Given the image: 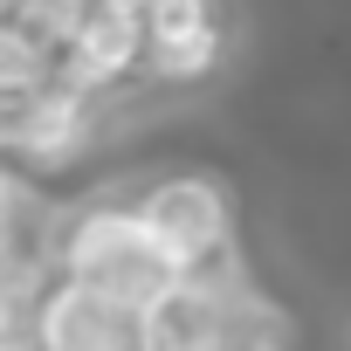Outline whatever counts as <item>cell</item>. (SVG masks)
<instances>
[{
    "label": "cell",
    "mask_w": 351,
    "mask_h": 351,
    "mask_svg": "<svg viewBox=\"0 0 351 351\" xmlns=\"http://www.w3.org/2000/svg\"><path fill=\"white\" fill-rule=\"evenodd\" d=\"M214 351H303V317L255 276V282H241V289L221 303Z\"/></svg>",
    "instance_id": "8992f818"
},
{
    "label": "cell",
    "mask_w": 351,
    "mask_h": 351,
    "mask_svg": "<svg viewBox=\"0 0 351 351\" xmlns=\"http://www.w3.org/2000/svg\"><path fill=\"white\" fill-rule=\"evenodd\" d=\"M8 255H14V241H8V228H0V262H8ZM35 255H42V248H35Z\"/></svg>",
    "instance_id": "8fae6325"
},
{
    "label": "cell",
    "mask_w": 351,
    "mask_h": 351,
    "mask_svg": "<svg viewBox=\"0 0 351 351\" xmlns=\"http://www.w3.org/2000/svg\"><path fill=\"white\" fill-rule=\"evenodd\" d=\"M97 145H104L97 97H83V90H69L56 76L8 104V165H21L28 180H62V172H76Z\"/></svg>",
    "instance_id": "3957f363"
},
{
    "label": "cell",
    "mask_w": 351,
    "mask_h": 351,
    "mask_svg": "<svg viewBox=\"0 0 351 351\" xmlns=\"http://www.w3.org/2000/svg\"><path fill=\"white\" fill-rule=\"evenodd\" d=\"M0 14H14V0H0Z\"/></svg>",
    "instance_id": "4fadbf2b"
},
{
    "label": "cell",
    "mask_w": 351,
    "mask_h": 351,
    "mask_svg": "<svg viewBox=\"0 0 351 351\" xmlns=\"http://www.w3.org/2000/svg\"><path fill=\"white\" fill-rule=\"evenodd\" d=\"M344 351H351V317H344Z\"/></svg>",
    "instance_id": "7c38bea8"
},
{
    "label": "cell",
    "mask_w": 351,
    "mask_h": 351,
    "mask_svg": "<svg viewBox=\"0 0 351 351\" xmlns=\"http://www.w3.org/2000/svg\"><path fill=\"white\" fill-rule=\"evenodd\" d=\"M49 76H56V49H49L28 21L0 14V104H14V97L42 90Z\"/></svg>",
    "instance_id": "52a82bcc"
},
{
    "label": "cell",
    "mask_w": 351,
    "mask_h": 351,
    "mask_svg": "<svg viewBox=\"0 0 351 351\" xmlns=\"http://www.w3.org/2000/svg\"><path fill=\"white\" fill-rule=\"evenodd\" d=\"M49 276H69V282H90L104 289L110 303L124 310H145L165 282H172V262L152 248L145 221L131 214V193H97L69 214H56L49 228Z\"/></svg>",
    "instance_id": "6da1fadb"
},
{
    "label": "cell",
    "mask_w": 351,
    "mask_h": 351,
    "mask_svg": "<svg viewBox=\"0 0 351 351\" xmlns=\"http://www.w3.org/2000/svg\"><path fill=\"white\" fill-rule=\"evenodd\" d=\"M83 8H90V0H14V21H28L49 49H62L69 28L83 21Z\"/></svg>",
    "instance_id": "ba28073f"
},
{
    "label": "cell",
    "mask_w": 351,
    "mask_h": 351,
    "mask_svg": "<svg viewBox=\"0 0 351 351\" xmlns=\"http://www.w3.org/2000/svg\"><path fill=\"white\" fill-rule=\"evenodd\" d=\"M0 158H8V104H0Z\"/></svg>",
    "instance_id": "9c48e42d"
},
{
    "label": "cell",
    "mask_w": 351,
    "mask_h": 351,
    "mask_svg": "<svg viewBox=\"0 0 351 351\" xmlns=\"http://www.w3.org/2000/svg\"><path fill=\"white\" fill-rule=\"evenodd\" d=\"M131 214L145 221L152 248L172 262V276H193L207 262H221L228 248H241V221H234V193L221 172H158L131 193Z\"/></svg>",
    "instance_id": "7a4b0ae2"
},
{
    "label": "cell",
    "mask_w": 351,
    "mask_h": 351,
    "mask_svg": "<svg viewBox=\"0 0 351 351\" xmlns=\"http://www.w3.org/2000/svg\"><path fill=\"white\" fill-rule=\"evenodd\" d=\"M145 62V21L131 8H83V21L69 28V42L56 49V83L83 90V97H110L124 83H138Z\"/></svg>",
    "instance_id": "277c9868"
},
{
    "label": "cell",
    "mask_w": 351,
    "mask_h": 351,
    "mask_svg": "<svg viewBox=\"0 0 351 351\" xmlns=\"http://www.w3.org/2000/svg\"><path fill=\"white\" fill-rule=\"evenodd\" d=\"M97 8H131V14H138V8H145V0H97Z\"/></svg>",
    "instance_id": "30bf717a"
},
{
    "label": "cell",
    "mask_w": 351,
    "mask_h": 351,
    "mask_svg": "<svg viewBox=\"0 0 351 351\" xmlns=\"http://www.w3.org/2000/svg\"><path fill=\"white\" fill-rule=\"evenodd\" d=\"M35 351H138V310L90 282L49 276L35 296Z\"/></svg>",
    "instance_id": "5b68a950"
}]
</instances>
